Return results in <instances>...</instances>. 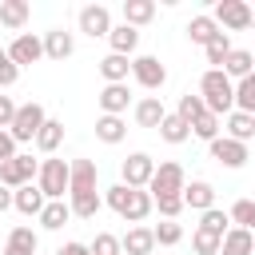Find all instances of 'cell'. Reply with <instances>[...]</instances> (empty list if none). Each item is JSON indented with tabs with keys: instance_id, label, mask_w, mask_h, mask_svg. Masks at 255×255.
<instances>
[{
	"instance_id": "1",
	"label": "cell",
	"mask_w": 255,
	"mask_h": 255,
	"mask_svg": "<svg viewBox=\"0 0 255 255\" xmlns=\"http://www.w3.org/2000/svg\"><path fill=\"white\" fill-rule=\"evenodd\" d=\"M199 100H203V108L211 112V116H231L235 112V84L219 72V68H207L203 76H199Z\"/></svg>"
},
{
	"instance_id": "2",
	"label": "cell",
	"mask_w": 255,
	"mask_h": 255,
	"mask_svg": "<svg viewBox=\"0 0 255 255\" xmlns=\"http://www.w3.org/2000/svg\"><path fill=\"white\" fill-rule=\"evenodd\" d=\"M36 187L44 191V199H68V159L44 155L36 171Z\"/></svg>"
},
{
	"instance_id": "3",
	"label": "cell",
	"mask_w": 255,
	"mask_h": 255,
	"mask_svg": "<svg viewBox=\"0 0 255 255\" xmlns=\"http://www.w3.org/2000/svg\"><path fill=\"white\" fill-rule=\"evenodd\" d=\"M44 120H48V112H44V104H36V100H28V104H20V108H16V120H12V128H8V135H12L16 143H32V139H36V131L44 128Z\"/></svg>"
},
{
	"instance_id": "4",
	"label": "cell",
	"mask_w": 255,
	"mask_h": 255,
	"mask_svg": "<svg viewBox=\"0 0 255 255\" xmlns=\"http://www.w3.org/2000/svg\"><path fill=\"white\" fill-rule=\"evenodd\" d=\"M211 20L219 24V32H247L251 28V4L247 0H219L215 4V12H211Z\"/></svg>"
},
{
	"instance_id": "5",
	"label": "cell",
	"mask_w": 255,
	"mask_h": 255,
	"mask_svg": "<svg viewBox=\"0 0 255 255\" xmlns=\"http://www.w3.org/2000/svg\"><path fill=\"white\" fill-rule=\"evenodd\" d=\"M151 175H155V159H151L147 151H131V155H128V159L120 163V183H124V187L147 191Z\"/></svg>"
},
{
	"instance_id": "6",
	"label": "cell",
	"mask_w": 255,
	"mask_h": 255,
	"mask_svg": "<svg viewBox=\"0 0 255 255\" xmlns=\"http://www.w3.org/2000/svg\"><path fill=\"white\" fill-rule=\"evenodd\" d=\"M36 171H40V159L16 151L8 163H0V187L16 191V187H24V183H36Z\"/></svg>"
},
{
	"instance_id": "7",
	"label": "cell",
	"mask_w": 255,
	"mask_h": 255,
	"mask_svg": "<svg viewBox=\"0 0 255 255\" xmlns=\"http://www.w3.org/2000/svg\"><path fill=\"white\" fill-rule=\"evenodd\" d=\"M183 187H187L183 167H179L175 159H167V163L155 167V175H151V183H147V195H151V199H155V195H179Z\"/></svg>"
},
{
	"instance_id": "8",
	"label": "cell",
	"mask_w": 255,
	"mask_h": 255,
	"mask_svg": "<svg viewBox=\"0 0 255 255\" xmlns=\"http://www.w3.org/2000/svg\"><path fill=\"white\" fill-rule=\"evenodd\" d=\"M76 24H80V32L84 36H92V40H108V32H112V12H108V4H84L80 8V16H76Z\"/></svg>"
},
{
	"instance_id": "9",
	"label": "cell",
	"mask_w": 255,
	"mask_h": 255,
	"mask_svg": "<svg viewBox=\"0 0 255 255\" xmlns=\"http://www.w3.org/2000/svg\"><path fill=\"white\" fill-rule=\"evenodd\" d=\"M131 76H135V84L147 88V92H159V88L167 84V68L159 64V56H135V60H131Z\"/></svg>"
},
{
	"instance_id": "10",
	"label": "cell",
	"mask_w": 255,
	"mask_h": 255,
	"mask_svg": "<svg viewBox=\"0 0 255 255\" xmlns=\"http://www.w3.org/2000/svg\"><path fill=\"white\" fill-rule=\"evenodd\" d=\"M8 60L16 64V68H24V64H36V60H44V40L40 36H32V32H20L8 48Z\"/></svg>"
},
{
	"instance_id": "11",
	"label": "cell",
	"mask_w": 255,
	"mask_h": 255,
	"mask_svg": "<svg viewBox=\"0 0 255 255\" xmlns=\"http://www.w3.org/2000/svg\"><path fill=\"white\" fill-rule=\"evenodd\" d=\"M207 151H211V159L215 163H223V167H243L251 155H247V143H235V139H227V135H219V139H211L207 143Z\"/></svg>"
},
{
	"instance_id": "12",
	"label": "cell",
	"mask_w": 255,
	"mask_h": 255,
	"mask_svg": "<svg viewBox=\"0 0 255 255\" xmlns=\"http://www.w3.org/2000/svg\"><path fill=\"white\" fill-rule=\"evenodd\" d=\"M96 159H72L68 163V195H84V191H96Z\"/></svg>"
},
{
	"instance_id": "13",
	"label": "cell",
	"mask_w": 255,
	"mask_h": 255,
	"mask_svg": "<svg viewBox=\"0 0 255 255\" xmlns=\"http://www.w3.org/2000/svg\"><path fill=\"white\" fill-rule=\"evenodd\" d=\"M96 104H100L104 116H124L128 104H131V92H128V84H104L100 96H96Z\"/></svg>"
},
{
	"instance_id": "14",
	"label": "cell",
	"mask_w": 255,
	"mask_h": 255,
	"mask_svg": "<svg viewBox=\"0 0 255 255\" xmlns=\"http://www.w3.org/2000/svg\"><path fill=\"white\" fill-rule=\"evenodd\" d=\"M179 195H183V207H191V211H199V215L215 207V187H211L207 179H191Z\"/></svg>"
},
{
	"instance_id": "15",
	"label": "cell",
	"mask_w": 255,
	"mask_h": 255,
	"mask_svg": "<svg viewBox=\"0 0 255 255\" xmlns=\"http://www.w3.org/2000/svg\"><path fill=\"white\" fill-rule=\"evenodd\" d=\"M120 251H124V255H151V251H155V235H151V227H143V223L128 227V235L120 239Z\"/></svg>"
},
{
	"instance_id": "16",
	"label": "cell",
	"mask_w": 255,
	"mask_h": 255,
	"mask_svg": "<svg viewBox=\"0 0 255 255\" xmlns=\"http://www.w3.org/2000/svg\"><path fill=\"white\" fill-rule=\"evenodd\" d=\"M40 40H44V56H48V60H68V56L76 52V36H72V32H64V28L44 32Z\"/></svg>"
},
{
	"instance_id": "17",
	"label": "cell",
	"mask_w": 255,
	"mask_h": 255,
	"mask_svg": "<svg viewBox=\"0 0 255 255\" xmlns=\"http://www.w3.org/2000/svg\"><path fill=\"white\" fill-rule=\"evenodd\" d=\"M32 143H36V151H40V155H56V151H60V143H64V120H52V116H48Z\"/></svg>"
},
{
	"instance_id": "18",
	"label": "cell",
	"mask_w": 255,
	"mask_h": 255,
	"mask_svg": "<svg viewBox=\"0 0 255 255\" xmlns=\"http://www.w3.org/2000/svg\"><path fill=\"white\" fill-rule=\"evenodd\" d=\"M108 48H112L116 56H128V60H131V52L139 48V32H135L131 24H112V32H108Z\"/></svg>"
},
{
	"instance_id": "19",
	"label": "cell",
	"mask_w": 255,
	"mask_h": 255,
	"mask_svg": "<svg viewBox=\"0 0 255 255\" xmlns=\"http://www.w3.org/2000/svg\"><path fill=\"white\" fill-rule=\"evenodd\" d=\"M131 116H135V124H139V128H159V124H163V116H167V108H163V100H159V96H143V100L131 108Z\"/></svg>"
},
{
	"instance_id": "20",
	"label": "cell",
	"mask_w": 255,
	"mask_h": 255,
	"mask_svg": "<svg viewBox=\"0 0 255 255\" xmlns=\"http://www.w3.org/2000/svg\"><path fill=\"white\" fill-rule=\"evenodd\" d=\"M44 203H48V199H44V191H40L36 183H24V187L12 191V207H16L20 215H40Z\"/></svg>"
},
{
	"instance_id": "21",
	"label": "cell",
	"mask_w": 255,
	"mask_h": 255,
	"mask_svg": "<svg viewBox=\"0 0 255 255\" xmlns=\"http://www.w3.org/2000/svg\"><path fill=\"white\" fill-rule=\"evenodd\" d=\"M219 255H255V235L247 227H227V235L219 243Z\"/></svg>"
},
{
	"instance_id": "22",
	"label": "cell",
	"mask_w": 255,
	"mask_h": 255,
	"mask_svg": "<svg viewBox=\"0 0 255 255\" xmlns=\"http://www.w3.org/2000/svg\"><path fill=\"white\" fill-rule=\"evenodd\" d=\"M36 247H40V239H36V231H32L28 223H20V227H12V231H8V243H4V255H36Z\"/></svg>"
},
{
	"instance_id": "23",
	"label": "cell",
	"mask_w": 255,
	"mask_h": 255,
	"mask_svg": "<svg viewBox=\"0 0 255 255\" xmlns=\"http://www.w3.org/2000/svg\"><path fill=\"white\" fill-rule=\"evenodd\" d=\"M120 16H124V24H131V28L139 32L143 24H151V20H155V0H124Z\"/></svg>"
},
{
	"instance_id": "24",
	"label": "cell",
	"mask_w": 255,
	"mask_h": 255,
	"mask_svg": "<svg viewBox=\"0 0 255 255\" xmlns=\"http://www.w3.org/2000/svg\"><path fill=\"white\" fill-rule=\"evenodd\" d=\"M219 72L235 84V80H243V76H251V72H255V56H251L247 48H231V56L223 60V68H219Z\"/></svg>"
},
{
	"instance_id": "25",
	"label": "cell",
	"mask_w": 255,
	"mask_h": 255,
	"mask_svg": "<svg viewBox=\"0 0 255 255\" xmlns=\"http://www.w3.org/2000/svg\"><path fill=\"white\" fill-rule=\"evenodd\" d=\"M28 16H32V4H28V0H0V24L12 28L16 36H20V28L28 24Z\"/></svg>"
},
{
	"instance_id": "26",
	"label": "cell",
	"mask_w": 255,
	"mask_h": 255,
	"mask_svg": "<svg viewBox=\"0 0 255 255\" xmlns=\"http://www.w3.org/2000/svg\"><path fill=\"white\" fill-rule=\"evenodd\" d=\"M100 76H104V84H128V76H131V60L108 52V56L100 60Z\"/></svg>"
},
{
	"instance_id": "27",
	"label": "cell",
	"mask_w": 255,
	"mask_h": 255,
	"mask_svg": "<svg viewBox=\"0 0 255 255\" xmlns=\"http://www.w3.org/2000/svg\"><path fill=\"white\" fill-rule=\"evenodd\" d=\"M36 219H40V227H44V231H60V227L72 219V207H68V199H48V203H44V211H40Z\"/></svg>"
},
{
	"instance_id": "28",
	"label": "cell",
	"mask_w": 255,
	"mask_h": 255,
	"mask_svg": "<svg viewBox=\"0 0 255 255\" xmlns=\"http://www.w3.org/2000/svg\"><path fill=\"white\" fill-rule=\"evenodd\" d=\"M215 36H219V24H215L211 16H191V20H187V40H191V44L207 48Z\"/></svg>"
},
{
	"instance_id": "29",
	"label": "cell",
	"mask_w": 255,
	"mask_h": 255,
	"mask_svg": "<svg viewBox=\"0 0 255 255\" xmlns=\"http://www.w3.org/2000/svg\"><path fill=\"white\" fill-rule=\"evenodd\" d=\"M124 135H128L124 116H100L96 120V139L100 143H124Z\"/></svg>"
},
{
	"instance_id": "30",
	"label": "cell",
	"mask_w": 255,
	"mask_h": 255,
	"mask_svg": "<svg viewBox=\"0 0 255 255\" xmlns=\"http://www.w3.org/2000/svg\"><path fill=\"white\" fill-rule=\"evenodd\" d=\"M68 207L76 219H96L100 207H104V195L100 191H84V195H68Z\"/></svg>"
},
{
	"instance_id": "31",
	"label": "cell",
	"mask_w": 255,
	"mask_h": 255,
	"mask_svg": "<svg viewBox=\"0 0 255 255\" xmlns=\"http://www.w3.org/2000/svg\"><path fill=\"white\" fill-rule=\"evenodd\" d=\"M151 211H155V207H151V195H147V191H135V187H131V195H128V207H124V215H120V219H128V223L135 227V223H143V219H147Z\"/></svg>"
},
{
	"instance_id": "32",
	"label": "cell",
	"mask_w": 255,
	"mask_h": 255,
	"mask_svg": "<svg viewBox=\"0 0 255 255\" xmlns=\"http://www.w3.org/2000/svg\"><path fill=\"white\" fill-rule=\"evenodd\" d=\"M227 139H235V143H247V139H255V116H247V112H231L227 116V131H223Z\"/></svg>"
},
{
	"instance_id": "33",
	"label": "cell",
	"mask_w": 255,
	"mask_h": 255,
	"mask_svg": "<svg viewBox=\"0 0 255 255\" xmlns=\"http://www.w3.org/2000/svg\"><path fill=\"white\" fill-rule=\"evenodd\" d=\"M155 131H159V139H163V143H187V139H191V128H187L175 112H167V116H163V124H159Z\"/></svg>"
},
{
	"instance_id": "34",
	"label": "cell",
	"mask_w": 255,
	"mask_h": 255,
	"mask_svg": "<svg viewBox=\"0 0 255 255\" xmlns=\"http://www.w3.org/2000/svg\"><path fill=\"white\" fill-rule=\"evenodd\" d=\"M235 112L255 116V72L243 76V80H235Z\"/></svg>"
},
{
	"instance_id": "35",
	"label": "cell",
	"mask_w": 255,
	"mask_h": 255,
	"mask_svg": "<svg viewBox=\"0 0 255 255\" xmlns=\"http://www.w3.org/2000/svg\"><path fill=\"white\" fill-rule=\"evenodd\" d=\"M219 131H223V120H219V116H211V112H203V116L191 124V135H195V139H203V143L219 139Z\"/></svg>"
},
{
	"instance_id": "36",
	"label": "cell",
	"mask_w": 255,
	"mask_h": 255,
	"mask_svg": "<svg viewBox=\"0 0 255 255\" xmlns=\"http://www.w3.org/2000/svg\"><path fill=\"white\" fill-rule=\"evenodd\" d=\"M231 48H235V44H231V36H227V32H219V36L203 48V56H207V64H211V68H223V60L231 56Z\"/></svg>"
},
{
	"instance_id": "37",
	"label": "cell",
	"mask_w": 255,
	"mask_h": 255,
	"mask_svg": "<svg viewBox=\"0 0 255 255\" xmlns=\"http://www.w3.org/2000/svg\"><path fill=\"white\" fill-rule=\"evenodd\" d=\"M219 243H223V235H215V231H207V227H195V231H191L195 255H219Z\"/></svg>"
},
{
	"instance_id": "38",
	"label": "cell",
	"mask_w": 255,
	"mask_h": 255,
	"mask_svg": "<svg viewBox=\"0 0 255 255\" xmlns=\"http://www.w3.org/2000/svg\"><path fill=\"white\" fill-rule=\"evenodd\" d=\"M203 112H207V108H203L199 92H195V96H191V92H187V96H179V108H175V116H179V120H183L187 128H191V124H195V120H199Z\"/></svg>"
},
{
	"instance_id": "39",
	"label": "cell",
	"mask_w": 255,
	"mask_h": 255,
	"mask_svg": "<svg viewBox=\"0 0 255 255\" xmlns=\"http://www.w3.org/2000/svg\"><path fill=\"white\" fill-rule=\"evenodd\" d=\"M151 235H155V247H175V243L183 239V227H179L175 219H163V223L151 227Z\"/></svg>"
},
{
	"instance_id": "40",
	"label": "cell",
	"mask_w": 255,
	"mask_h": 255,
	"mask_svg": "<svg viewBox=\"0 0 255 255\" xmlns=\"http://www.w3.org/2000/svg\"><path fill=\"white\" fill-rule=\"evenodd\" d=\"M88 251H92V255H124V251H120V235H112V231H100V235L88 243Z\"/></svg>"
},
{
	"instance_id": "41",
	"label": "cell",
	"mask_w": 255,
	"mask_h": 255,
	"mask_svg": "<svg viewBox=\"0 0 255 255\" xmlns=\"http://www.w3.org/2000/svg\"><path fill=\"white\" fill-rule=\"evenodd\" d=\"M151 207H155L163 219H175V215L183 211V195H155V199H151Z\"/></svg>"
},
{
	"instance_id": "42",
	"label": "cell",
	"mask_w": 255,
	"mask_h": 255,
	"mask_svg": "<svg viewBox=\"0 0 255 255\" xmlns=\"http://www.w3.org/2000/svg\"><path fill=\"white\" fill-rule=\"evenodd\" d=\"M227 211H219V207H211V211H203L199 215V227H207V231H215V235H227Z\"/></svg>"
},
{
	"instance_id": "43",
	"label": "cell",
	"mask_w": 255,
	"mask_h": 255,
	"mask_svg": "<svg viewBox=\"0 0 255 255\" xmlns=\"http://www.w3.org/2000/svg\"><path fill=\"white\" fill-rule=\"evenodd\" d=\"M128 195H131V187L116 183V187H108V191H104V203H108L116 215H124V207H128Z\"/></svg>"
},
{
	"instance_id": "44",
	"label": "cell",
	"mask_w": 255,
	"mask_h": 255,
	"mask_svg": "<svg viewBox=\"0 0 255 255\" xmlns=\"http://www.w3.org/2000/svg\"><path fill=\"white\" fill-rule=\"evenodd\" d=\"M251 207H255V199H235L231 211H227V219H231L235 227H247V223H251Z\"/></svg>"
},
{
	"instance_id": "45",
	"label": "cell",
	"mask_w": 255,
	"mask_h": 255,
	"mask_svg": "<svg viewBox=\"0 0 255 255\" xmlns=\"http://www.w3.org/2000/svg\"><path fill=\"white\" fill-rule=\"evenodd\" d=\"M16 80H20V68H16V64L8 60V52L0 48V88H12Z\"/></svg>"
},
{
	"instance_id": "46",
	"label": "cell",
	"mask_w": 255,
	"mask_h": 255,
	"mask_svg": "<svg viewBox=\"0 0 255 255\" xmlns=\"http://www.w3.org/2000/svg\"><path fill=\"white\" fill-rule=\"evenodd\" d=\"M16 108H20V104H16L12 96H0V131H8V128H12V120H16Z\"/></svg>"
},
{
	"instance_id": "47",
	"label": "cell",
	"mask_w": 255,
	"mask_h": 255,
	"mask_svg": "<svg viewBox=\"0 0 255 255\" xmlns=\"http://www.w3.org/2000/svg\"><path fill=\"white\" fill-rule=\"evenodd\" d=\"M12 155H16V139H12L8 131H0V163H8Z\"/></svg>"
},
{
	"instance_id": "48",
	"label": "cell",
	"mask_w": 255,
	"mask_h": 255,
	"mask_svg": "<svg viewBox=\"0 0 255 255\" xmlns=\"http://www.w3.org/2000/svg\"><path fill=\"white\" fill-rule=\"evenodd\" d=\"M56 255H92V251H88V243H80V239H72V243H64V247H60Z\"/></svg>"
},
{
	"instance_id": "49",
	"label": "cell",
	"mask_w": 255,
	"mask_h": 255,
	"mask_svg": "<svg viewBox=\"0 0 255 255\" xmlns=\"http://www.w3.org/2000/svg\"><path fill=\"white\" fill-rule=\"evenodd\" d=\"M8 207H12V191H8V187H0V215H4Z\"/></svg>"
},
{
	"instance_id": "50",
	"label": "cell",
	"mask_w": 255,
	"mask_h": 255,
	"mask_svg": "<svg viewBox=\"0 0 255 255\" xmlns=\"http://www.w3.org/2000/svg\"><path fill=\"white\" fill-rule=\"evenodd\" d=\"M247 231H251V235H255V207H251V223H247Z\"/></svg>"
},
{
	"instance_id": "51",
	"label": "cell",
	"mask_w": 255,
	"mask_h": 255,
	"mask_svg": "<svg viewBox=\"0 0 255 255\" xmlns=\"http://www.w3.org/2000/svg\"><path fill=\"white\" fill-rule=\"evenodd\" d=\"M251 28H255V8H251Z\"/></svg>"
},
{
	"instance_id": "52",
	"label": "cell",
	"mask_w": 255,
	"mask_h": 255,
	"mask_svg": "<svg viewBox=\"0 0 255 255\" xmlns=\"http://www.w3.org/2000/svg\"><path fill=\"white\" fill-rule=\"evenodd\" d=\"M251 56H255V52H251Z\"/></svg>"
}]
</instances>
